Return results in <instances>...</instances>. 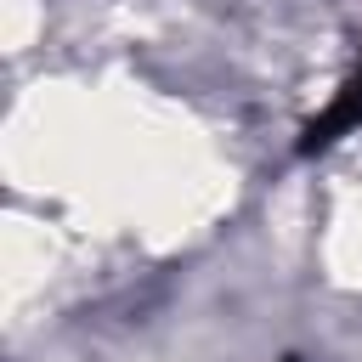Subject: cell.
I'll list each match as a JSON object with an SVG mask.
<instances>
[{
  "instance_id": "cell-1",
  "label": "cell",
  "mask_w": 362,
  "mask_h": 362,
  "mask_svg": "<svg viewBox=\"0 0 362 362\" xmlns=\"http://www.w3.org/2000/svg\"><path fill=\"white\" fill-rule=\"evenodd\" d=\"M362 130V57H356V68L339 79V90L328 96V107L317 113V119H305V130H300V153L311 158V153H328L334 141H345V136H356Z\"/></svg>"
}]
</instances>
